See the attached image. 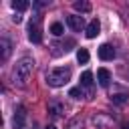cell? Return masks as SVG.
Masks as SVG:
<instances>
[{"instance_id": "cell-14", "label": "cell", "mask_w": 129, "mask_h": 129, "mask_svg": "<svg viewBox=\"0 0 129 129\" xmlns=\"http://www.w3.org/2000/svg\"><path fill=\"white\" fill-rule=\"evenodd\" d=\"M28 6H30V2H28V0H14V2H12V8H14V10H18V12L26 10Z\"/></svg>"}, {"instance_id": "cell-5", "label": "cell", "mask_w": 129, "mask_h": 129, "mask_svg": "<svg viewBox=\"0 0 129 129\" xmlns=\"http://www.w3.org/2000/svg\"><path fill=\"white\" fill-rule=\"evenodd\" d=\"M24 121H26V107L24 105H18L14 109V115H12V125L14 129H24Z\"/></svg>"}, {"instance_id": "cell-12", "label": "cell", "mask_w": 129, "mask_h": 129, "mask_svg": "<svg viewBox=\"0 0 129 129\" xmlns=\"http://www.w3.org/2000/svg\"><path fill=\"white\" fill-rule=\"evenodd\" d=\"M81 87H87V89L93 87V73H91V71H85V73L81 75Z\"/></svg>"}, {"instance_id": "cell-21", "label": "cell", "mask_w": 129, "mask_h": 129, "mask_svg": "<svg viewBox=\"0 0 129 129\" xmlns=\"http://www.w3.org/2000/svg\"><path fill=\"white\" fill-rule=\"evenodd\" d=\"M44 129H56V127H54V125H48V127H44Z\"/></svg>"}, {"instance_id": "cell-8", "label": "cell", "mask_w": 129, "mask_h": 129, "mask_svg": "<svg viewBox=\"0 0 129 129\" xmlns=\"http://www.w3.org/2000/svg\"><path fill=\"white\" fill-rule=\"evenodd\" d=\"M67 24L73 28V30H81L83 26H85V20H83V16H67Z\"/></svg>"}, {"instance_id": "cell-16", "label": "cell", "mask_w": 129, "mask_h": 129, "mask_svg": "<svg viewBox=\"0 0 129 129\" xmlns=\"http://www.w3.org/2000/svg\"><path fill=\"white\" fill-rule=\"evenodd\" d=\"M77 60H79L81 64L89 62V50H87V48H79V50H77Z\"/></svg>"}, {"instance_id": "cell-6", "label": "cell", "mask_w": 129, "mask_h": 129, "mask_svg": "<svg viewBox=\"0 0 129 129\" xmlns=\"http://www.w3.org/2000/svg\"><path fill=\"white\" fill-rule=\"evenodd\" d=\"M91 123H93L97 129H109V127L113 125V119H111L109 115H105V113H97V115H93Z\"/></svg>"}, {"instance_id": "cell-2", "label": "cell", "mask_w": 129, "mask_h": 129, "mask_svg": "<svg viewBox=\"0 0 129 129\" xmlns=\"http://www.w3.org/2000/svg\"><path fill=\"white\" fill-rule=\"evenodd\" d=\"M71 81V69L69 67H60V69H52L50 73H46V83L50 87H62L64 83Z\"/></svg>"}, {"instance_id": "cell-17", "label": "cell", "mask_w": 129, "mask_h": 129, "mask_svg": "<svg viewBox=\"0 0 129 129\" xmlns=\"http://www.w3.org/2000/svg\"><path fill=\"white\" fill-rule=\"evenodd\" d=\"M67 129H83V119L81 117H75L67 123Z\"/></svg>"}, {"instance_id": "cell-19", "label": "cell", "mask_w": 129, "mask_h": 129, "mask_svg": "<svg viewBox=\"0 0 129 129\" xmlns=\"http://www.w3.org/2000/svg\"><path fill=\"white\" fill-rule=\"evenodd\" d=\"M69 95H71L73 99H81V97H83V91H81V87H75V89L69 91Z\"/></svg>"}, {"instance_id": "cell-13", "label": "cell", "mask_w": 129, "mask_h": 129, "mask_svg": "<svg viewBox=\"0 0 129 129\" xmlns=\"http://www.w3.org/2000/svg\"><path fill=\"white\" fill-rule=\"evenodd\" d=\"M0 48H2V60H6L10 56V40L8 38H0Z\"/></svg>"}, {"instance_id": "cell-4", "label": "cell", "mask_w": 129, "mask_h": 129, "mask_svg": "<svg viewBox=\"0 0 129 129\" xmlns=\"http://www.w3.org/2000/svg\"><path fill=\"white\" fill-rule=\"evenodd\" d=\"M109 99L115 103V105H125L129 101V91L127 89H121V87H115L111 93H109Z\"/></svg>"}, {"instance_id": "cell-10", "label": "cell", "mask_w": 129, "mask_h": 129, "mask_svg": "<svg viewBox=\"0 0 129 129\" xmlns=\"http://www.w3.org/2000/svg\"><path fill=\"white\" fill-rule=\"evenodd\" d=\"M99 30H101L99 20H97V18H95V20H91V22H89V26H87V38H95V36L99 34Z\"/></svg>"}, {"instance_id": "cell-1", "label": "cell", "mask_w": 129, "mask_h": 129, "mask_svg": "<svg viewBox=\"0 0 129 129\" xmlns=\"http://www.w3.org/2000/svg\"><path fill=\"white\" fill-rule=\"evenodd\" d=\"M32 69H34V60H32L30 56H22V58L14 64V69H12V79H14V83L26 85V81H28L30 75H32Z\"/></svg>"}, {"instance_id": "cell-11", "label": "cell", "mask_w": 129, "mask_h": 129, "mask_svg": "<svg viewBox=\"0 0 129 129\" xmlns=\"http://www.w3.org/2000/svg\"><path fill=\"white\" fill-rule=\"evenodd\" d=\"M62 111H64V107H62L58 101H50V103H48V113H50L52 117H58Z\"/></svg>"}, {"instance_id": "cell-18", "label": "cell", "mask_w": 129, "mask_h": 129, "mask_svg": "<svg viewBox=\"0 0 129 129\" xmlns=\"http://www.w3.org/2000/svg\"><path fill=\"white\" fill-rule=\"evenodd\" d=\"M50 32H52L54 36H60V34H62V24H60V22H52V24H50Z\"/></svg>"}, {"instance_id": "cell-15", "label": "cell", "mask_w": 129, "mask_h": 129, "mask_svg": "<svg viewBox=\"0 0 129 129\" xmlns=\"http://www.w3.org/2000/svg\"><path fill=\"white\" fill-rule=\"evenodd\" d=\"M73 6H75V10H77V12H91V4H89V2H85V0L75 2Z\"/></svg>"}, {"instance_id": "cell-7", "label": "cell", "mask_w": 129, "mask_h": 129, "mask_svg": "<svg viewBox=\"0 0 129 129\" xmlns=\"http://www.w3.org/2000/svg\"><path fill=\"white\" fill-rule=\"evenodd\" d=\"M99 58L103 60H113L115 58V48L111 44H101L99 46Z\"/></svg>"}, {"instance_id": "cell-9", "label": "cell", "mask_w": 129, "mask_h": 129, "mask_svg": "<svg viewBox=\"0 0 129 129\" xmlns=\"http://www.w3.org/2000/svg\"><path fill=\"white\" fill-rule=\"evenodd\" d=\"M97 81H99L101 87H109V83H111V73H109L107 69H99V71H97Z\"/></svg>"}, {"instance_id": "cell-3", "label": "cell", "mask_w": 129, "mask_h": 129, "mask_svg": "<svg viewBox=\"0 0 129 129\" xmlns=\"http://www.w3.org/2000/svg\"><path fill=\"white\" fill-rule=\"evenodd\" d=\"M40 16H36L34 20H30V24H28V38H30V42H34V44H38V42H42V30H40Z\"/></svg>"}, {"instance_id": "cell-20", "label": "cell", "mask_w": 129, "mask_h": 129, "mask_svg": "<svg viewBox=\"0 0 129 129\" xmlns=\"http://www.w3.org/2000/svg\"><path fill=\"white\" fill-rule=\"evenodd\" d=\"M12 22H16V24H18V22H22V16H20V14H16V16H12Z\"/></svg>"}]
</instances>
